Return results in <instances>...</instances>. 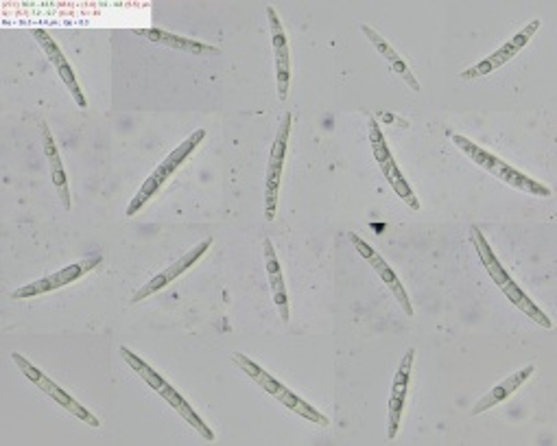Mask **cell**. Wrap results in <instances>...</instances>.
<instances>
[{
  "instance_id": "6da1fadb",
  "label": "cell",
  "mask_w": 557,
  "mask_h": 446,
  "mask_svg": "<svg viewBox=\"0 0 557 446\" xmlns=\"http://www.w3.org/2000/svg\"><path fill=\"white\" fill-rule=\"evenodd\" d=\"M448 138L453 140V145L464 154L466 158H470L474 164H479L483 171H488L494 178H499L501 182H505L507 186H512L516 191H523L527 195L533 197H551L553 191L549 189L547 184L531 180L529 175H525L523 171H518L512 164L496 158L490 151H485L483 147H479L477 143H472L470 138L461 136V134H448Z\"/></svg>"
},
{
  "instance_id": "7a4b0ae2",
  "label": "cell",
  "mask_w": 557,
  "mask_h": 446,
  "mask_svg": "<svg viewBox=\"0 0 557 446\" xmlns=\"http://www.w3.org/2000/svg\"><path fill=\"white\" fill-rule=\"evenodd\" d=\"M204 138H206V129H195V132H193L191 136H188L186 140H182V143L177 145V147L171 151V154L158 164L156 171H153V173L149 175V178H147L145 182H142V186L138 189V193L134 195L132 202H129V206H127V210H125L127 217L138 215L140 210L151 202V197L160 193L162 186L169 182L171 175L177 173V169H180L182 164L188 160V156L195 154V149L201 145V140H204Z\"/></svg>"
},
{
  "instance_id": "3957f363",
  "label": "cell",
  "mask_w": 557,
  "mask_h": 446,
  "mask_svg": "<svg viewBox=\"0 0 557 446\" xmlns=\"http://www.w3.org/2000/svg\"><path fill=\"white\" fill-rule=\"evenodd\" d=\"M232 361H234L236 366H239V368L247 374V377H250L258 387H263V390H265L269 396L278 398V401H280L284 407H287V409H291L293 414L302 416V418L308 420V422H315V425H319V427H328V425H330V420H328L322 412H319V409H315L311 403H306L304 398H300L298 394L291 392L287 385H282L278 379L271 377L269 372H265L263 368L258 366L256 361H252L250 357L243 355V352H234Z\"/></svg>"
},
{
  "instance_id": "277c9868",
  "label": "cell",
  "mask_w": 557,
  "mask_h": 446,
  "mask_svg": "<svg viewBox=\"0 0 557 446\" xmlns=\"http://www.w3.org/2000/svg\"><path fill=\"white\" fill-rule=\"evenodd\" d=\"M291 123H293V114L284 112L282 119H280V125H278L276 140H274V145H271L269 164H267V173H265V195H263V199H265V219L267 221H274L276 213H278L282 169H284V160H287Z\"/></svg>"
},
{
  "instance_id": "5b68a950",
  "label": "cell",
  "mask_w": 557,
  "mask_h": 446,
  "mask_svg": "<svg viewBox=\"0 0 557 446\" xmlns=\"http://www.w3.org/2000/svg\"><path fill=\"white\" fill-rule=\"evenodd\" d=\"M11 359H14V363L18 366V370H20L22 374H25V377H27L35 387H38V390H42L46 396L53 398V401H55L59 407H64L70 416H75L77 420L86 422L88 427H94V429L101 427L99 418L94 416V414L90 412V409H86L84 405L77 403L73 396H70L68 392H64L62 387H59L55 381H51L49 377H46L44 372H40L38 368H35L31 361H27L25 357L18 355V352H14V355H11Z\"/></svg>"
},
{
  "instance_id": "8992f818",
  "label": "cell",
  "mask_w": 557,
  "mask_h": 446,
  "mask_svg": "<svg viewBox=\"0 0 557 446\" xmlns=\"http://www.w3.org/2000/svg\"><path fill=\"white\" fill-rule=\"evenodd\" d=\"M103 263L101 256H92V258H81V261L68 265L64 269H59V272L51 274V276H44L40 280H35L31 285H25L16 289L11 293V298L14 300H27V298H35V296H44V293H53L57 289H62L66 285H73L77 280H81L84 276H88L94 267H99Z\"/></svg>"
},
{
  "instance_id": "52a82bcc",
  "label": "cell",
  "mask_w": 557,
  "mask_h": 446,
  "mask_svg": "<svg viewBox=\"0 0 557 446\" xmlns=\"http://www.w3.org/2000/svg\"><path fill=\"white\" fill-rule=\"evenodd\" d=\"M540 27H542L540 20H531L529 25L520 29L512 40L505 42L499 51H494L492 55L485 57V60H481V62H477L474 66H470L468 70H464V73H461V79H464V81H474V79L494 73V70L503 68L509 60H512V57H516L520 51L525 49V46L529 44V40L533 38V35H536V31Z\"/></svg>"
},
{
  "instance_id": "ba28073f",
  "label": "cell",
  "mask_w": 557,
  "mask_h": 446,
  "mask_svg": "<svg viewBox=\"0 0 557 446\" xmlns=\"http://www.w3.org/2000/svg\"><path fill=\"white\" fill-rule=\"evenodd\" d=\"M348 239H350V243L354 245V250H357L367 263H370L372 267H374V272L378 274V278L383 280L385 283V287L394 293V298L398 300V304L402 307V311H405L409 318L413 315V307H411V300H409V296H407V289H405V285L400 283V278L396 276V272L394 269L389 267V263L385 261V258L378 254L370 243L367 241H363L357 232H350L348 234Z\"/></svg>"
},
{
  "instance_id": "9c48e42d",
  "label": "cell",
  "mask_w": 557,
  "mask_h": 446,
  "mask_svg": "<svg viewBox=\"0 0 557 446\" xmlns=\"http://www.w3.org/2000/svg\"><path fill=\"white\" fill-rule=\"evenodd\" d=\"M210 248H212V241H210V239L197 243L191 252H186L182 258H177V261H175L171 267L164 269V272H160L158 276H153L147 285H142V287L134 293V296H132V302L136 304V302L147 300L149 296H153V293H158V291H162L167 285H171L173 280H177L180 276H184V274L188 272V269H191L193 265H197V263H199V258H204V254H206Z\"/></svg>"
},
{
  "instance_id": "30bf717a",
  "label": "cell",
  "mask_w": 557,
  "mask_h": 446,
  "mask_svg": "<svg viewBox=\"0 0 557 446\" xmlns=\"http://www.w3.org/2000/svg\"><path fill=\"white\" fill-rule=\"evenodd\" d=\"M267 18H269V31H271V44H274L278 99L280 101H287L289 86H291V53H289L287 33H284L282 20L276 14L274 7H267Z\"/></svg>"
},
{
  "instance_id": "8fae6325",
  "label": "cell",
  "mask_w": 557,
  "mask_h": 446,
  "mask_svg": "<svg viewBox=\"0 0 557 446\" xmlns=\"http://www.w3.org/2000/svg\"><path fill=\"white\" fill-rule=\"evenodd\" d=\"M413 359H416V348H409L405 352V357L400 359V366L394 377V385H391L389 418H387V438L389 440H394L400 431V420H402V412H405V403H407Z\"/></svg>"
},
{
  "instance_id": "7c38bea8",
  "label": "cell",
  "mask_w": 557,
  "mask_h": 446,
  "mask_svg": "<svg viewBox=\"0 0 557 446\" xmlns=\"http://www.w3.org/2000/svg\"><path fill=\"white\" fill-rule=\"evenodd\" d=\"M31 35L35 38V42L42 46V51L46 53V57H49V62L55 66L59 79L64 81V86L68 88L70 95H73L75 103L79 105L81 110H86L88 108V101H86L84 92H81V88L77 84L75 70H73V66H70V62L66 60V55L62 53V49H59L57 42L51 38V33L44 31V29H35V31H31Z\"/></svg>"
},
{
  "instance_id": "4fadbf2b",
  "label": "cell",
  "mask_w": 557,
  "mask_h": 446,
  "mask_svg": "<svg viewBox=\"0 0 557 446\" xmlns=\"http://www.w3.org/2000/svg\"><path fill=\"white\" fill-rule=\"evenodd\" d=\"M263 254H265V269H267V278H269V285H271V296H274L276 311L280 315V320L287 324L289 318H291L289 296H287V287H284L282 265L278 261V254L274 250V243H271L269 239L263 241Z\"/></svg>"
},
{
  "instance_id": "5bb4252c",
  "label": "cell",
  "mask_w": 557,
  "mask_h": 446,
  "mask_svg": "<svg viewBox=\"0 0 557 446\" xmlns=\"http://www.w3.org/2000/svg\"><path fill=\"white\" fill-rule=\"evenodd\" d=\"M533 372H536V366H531V363H529V366H525L523 370L509 374L505 381H501L499 385H494L488 394L479 398L477 405L472 407V416H481L485 412H490L492 407L505 403L509 396H512L516 390H520V387H523L529 381Z\"/></svg>"
},
{
  "instance_id": "9a60e30c",
  "label": "cell",
  "mask_w": 557,
  "mask_h": 446,
  "mask_svg": "<svg viewBox=\"0 0 557 446\" xmlns=\"http://www.w3.org/2000/svg\"><path fill=\"white\" fill-rule=\"evenodd\" d=\"M40 129H42L44 156H46V160H49V169H51V180H53V186L57 189V195H59V199H62L64 208H66V210H70V208H73V199H70L68 175H66V171H64L62 158H59L57 143H55V138H53V134H51L49 125H46L44 121L40 123Z\"/></svg>"
},
{
  "instance_id": "2e32d148",
  "label": "cell",
  "mask_w": 557,
  "mask_h": 446,
  "mask_svg": "<svg viewBox=\"0 0 557 446\" xmlns=\"http://www.w3.org/2000/svg\"><path fill=\"white\" fill-rule=\"evenodd\" d=\"M134 33L140 35V38L153 42V44L167 46V49H173V51H184V53H191V55H219L221 53V49H215V46L197 42V40H191V38H182V35H175L171 31L136 29Z\"/></svg>"
},
{
  "instance_id": "e0dca14e",
  "label": "cell",
  "mask_w": 557,
  "mask_h": 446,
  "mask_svg": "<svg viewBox=\"0 0 557 446\" xmlns=\"http://www.w3.org/2000/svg\"><path fill=\"white\" fill-rule=\"evenodd\" d=\"M361 31H363L365 38L372 42L374 49L385 57L387 64H389V68L394 70V73H396L402 81H405V84H407L413 92H420V81L416 79V75L411 73V68L407 66L405 60H402L400 53H398L396 49H391V44L383 38V35H381V33H376L370 25H361Z\"/></svg>"
},
{
  "instance_id": "ac0fdd59",
  "label": "cell",
  "mask_w": 557,
  "mask_h": 446,
  "mask_svg": "<svg viewBox=\"0 0 557 446\" xmlns=\"http://www.w3.org/2000/svg\"><path fill=\"white\" fill-rule=\"evenodd\" d=\"M158 394H160V396L164 398V401H167V403L175 409L177 414H180V416L188 422V425H191V427L199 433L201 438H204L206 442H215V433H212V429L206 425L204 420H201V418L197 416L195 409H193L191 405H188L186 398H184L180 392H177L175 387H173L169 381L160 387Z\"/></svg>"
},
{
  "instance_id": "d6986e66",
  "label": "cell",
  "mask_w": 557,
  "mask_h": 446,
  "mask_svg": "<svg viewBox=\"0 0 557 446\" xmlns=\"http://www.w3.org/2000/svg\"><path fill=\"white\" fill-rule=\"evenodd\" d=\"M470 239H472V245H474V250H477V254H479V258H481V263H483V267L488 269V274H490V278L494 280L496 285H499V289L507 283L509 276L507 274V269L501 265V261L499 258H496V254H494V250L490 248V243H488V239L483 237V232L477 228V226H470Z\"/></svg>"
},
{
  "instance_id": "ffe728a7",
  "label": "cell",
  "mask_w": 557,
  "mask_h": 446,
  "mask_svg": "<svg viewBox=\"0 0 557 446\" xmlns=\"http://www.w3.org/2000/svg\"><path fill=\"white\" fill-rule=\"evenodd\" d=\"M501 291L505 293V298L514 304V307L518 309V311H523L529 320H533L536 322L538 326H542V328H547V331H551L553 328V322L549 320V315L544 313L538 304H533L531 302V298L527 296V293L520 289L512 278L507 280V283L501 287Z\"/></svg>"
},
{
  "instance_id": "44dd1931",
  "label": "cell",
  "mask_w": 557,
  "mask_h": 446,
  "mask_svg": "<svg viewBox=\"0 0 557 446\" xmlns=\"http://www.w3.org/2000/svg\"><path fill=\"white\" fill-rule=\"evenodd\" d=\"M378 167H381L385 180L389 182V186L394 189V193L402 199V202H405L411 210H420V199L416 197V193H413L409 182L405 180V175H402V171L398 169L394 156L383 160L381 164H378Z\"/></svg>"
},
{
  "instance_id": "7402d4cb",
  "label": "cell",
  "mask_w": 557,
  "mask_h": 446,
  "mask_svg": "<svg viewBox=\"0 0 557 446\" xmlns=\"http://www.w3.org/2000/svg\"><path fill=\"white\" fill-rule=\"evenodd\" d=\"M370 145H372V151H374V158L376 162L381 164L383 160L391 158V151H389V145H387V140L381 132V127H378V123L374 119H370Z\"/></svg>"
}]
</instances>
